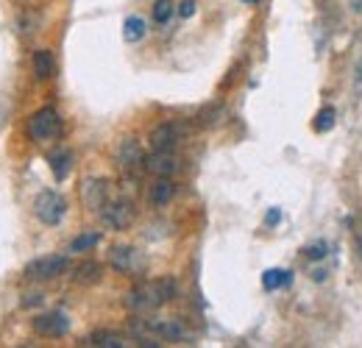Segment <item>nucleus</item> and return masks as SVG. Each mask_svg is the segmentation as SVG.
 Wrapping results in <instances>:
<instances>
[{
  "label": "nucleus",
  "mask_w": 362,
  "mask_h": 348,
  "mask_svg": "<svg viewBox=\"0 0 362 348\" xmlns=\"http://www.w3.org/2000/svg\"><path fill=\"white\" fill-rule=\"evenodd\" d=\"M176 282L170 279V276H165V279H156V282H139L134 290L129 293V298H126V304L132 312H153V309H159L162 304H168V301H173L176 298Z\"/></svg>",
  "instance_id": "nucleus-1"
},
{
  "label": "nucleus",
  "mask_w": 362,
  "mask_h": 348,
  "mask_svg": "<svg viewBox=\"0 0 362 348\" xmlns=\"http://www.w3.org/2000/svg\"><path fill=\"white\" fill-rule=\"evenodd\" d=\"M28 134L34 142H53L62 137V117L53 106H42L28 117Z\"/></svg>",
  "instance_id": "nucleus-2"
},
{
  "label": "nucleus",
  "mask_w": 362,
  "mask_h": 348,
  "mask_svg": "<svg viewBox=\"0 0 362 348\" xmlns=\"http://www.w3.org/2000/svg\"><path fill=\"white\" fill-rule=\"evenodd\" d=\"M64 212H67V201L59 192H53V190L40 192L37 201H34V215L42 220L45 226H56L59 220L64 218Z\"/></svg>",
  "instance_id": "nucleus-3"
},
{
  "label": "nucleus",
  "mask_w": 362,
  "mask_h": 348,
  "mask_svg": "<svg viewBox=\"0 0 362 348\" xmlns=\"http://www.w3.org/2000/svg\"><path fill=\"white\" fill-rule=\"evenodd\" d=\"M100 220H103L109 228L123 231V228H129V226H132V220H134V204H132V201H126V198L106 201V204L100 207Z\"/></svg>",
  "instance_id": "nucleus-4"
},
{
  "label": "nucleus",
  "mask_w": 362,
  "mask_h": 348,
  "mask_svg": "<svg viewBox=\"0 0 362 348\" xmlns=\"http://www.w3.org/2000/svg\"><path fill=\"white\" fill-rule=\"evenodd\" d=\"M64 267H67V260H64L62 254H47V257H40V260L28 262L25 276L34 279V282H47V279L62 276Z\"/></svg>",
  "instance_id": "nucleus-5"
},
{
  "label": "nucleus",
  "mask_w": 362,
  "mask_h": 348,
  "mask_svg": "<svg viewBox=\"0 0 362 348\" xmlns=\"http://www.w3.org/2000/svg\"><path fill=\"white\" fill-rule=\"evenodd\" d=\"M34 332H37L40 337H64V335L70 332V318H67L62 309L37 315V318H34Z\"/></svg>",
  "instance_id": "nucleus-6"
},
{
  "label": "nucleus",
  "mask_w": 362,
  "mask_h": 348,
  "mask_svg": "<svg viewBox=\"0 0 362 348\" xmlns=\"http://www.w3.org/2000/svg\"><path fill=\"white\" fill-rule=\"evenodd\" d=\"M117 165H120L123 173H129V175H139L145 170V153H142V148H139L136 139H126V142L120 145V151H117Z\"/></svg>",
  "instance_id": "nucleus-7"
},
{
  "label": "nucleus",
  "mask_w": 362,
  "mask_h": 348,
  "mask_svg": "<svg viewBox=\"0 0 362 348\" xmlns=\"http://www.w3.org/2000/svg\"><path fill=\"white\" fill-rule=\"evenodd\" d=\"M109 265L117 273H139L142 270V257L136 254V248H132V245H115L109 251Z\"/></svg>",
  "instance_id": "nucleus-8"
},
{
  "label": "nucleus",
  "mask_w": 362,
  "mask_h": 348,
  "mask_svg": "<svg viewBox=\"0 0 362 348\" xmlns=\"http://www.w3.org/2000/svg\"><path fill=\"white\" fill-rule=\"evenodd\" d=\"M145 329H148L151 335H156V337H162V340H173V343L187 337L184 323L176 320V318H156V320H145Z\"/></svg>",
  "instance_id": "nucleus-9"
},
{
  "label": "nucleus",
  "mask_w": 362,
  "mask_h": 348,
  "mask_svg": "<svg viewBox=\"0 0 362 348\" xmlns=\"http://www.w3.org/2000/svg\"><path fill=\"white\" fill-rule=\"evenodd\" d=\"M181 142V126L179 123H162L151 131V148L153 151H173Z\"/></svg>",
  "instance_id": "nucleus-10"
},
{
  "label": "nucleus",
  "mask_w": 362,
  "mask_h": 348,
  "mask_svg": "<svg viewBox=\"0 0 362 348\" xmlns=\"http://www.w3.org/2000/svg\"><path fill=\"white\" fill-rule=\"evenodd\" d=\"M81 195H84V204L92 212H100V207L109 201V181L106 178H87Z\"/></svg>",
  "instance_id": "nucleus-11"
},
{
  "label": "nucleus",
  "mask_w": 362,
  "mask_h": 348,
  "mask_svg": "<svg viewBox=\"0 0 362 348\" xmlns=\"http://www.w3.org/2000/svg\"><path fill=\"white\" fill-rule=\"evenodd\" d=\"M145 170H151L153 175H173V170H176L173 151H153V156L145 159Z\"/></svg>",
  "instance_id": "nucleus-12"
},
{
  "label": "nucleus",
  "mask_w": 362,
  "mask_h": 348,
  "mask_svg": "<svg viewBox=\"0 0 362 348\" xmlns=\"http://www.w3.org/2000/svg\"><path fill=\"white\" fill-rule=\"evenodd\" d=\"M173 195H176V184L170 181V175H159V181L148 192V198H151L153 207H168L173 201Z\"/></svg>",
  "instance_id": "nucleus-13"
},
{
  "label": "nucleus",
  "mask_w": 362,
  "mask_h": 348,
  "mask_svg": "<svg viewBox=\"0 0 362 348\" xmlns=\"http://www.w3.org/2000/svg\"><path fill=\"white\" fill-rule=\"evenodd\" d=\"M47 162H50L53 178H56V181H64V178L70 175V168H73V153H70L67 148H62V151H53V153L47 156Z\"/></svg>",
  "instance_id": "nucleus-14"
},
{
  "label": "nucleus",
  "mask_w": 362,
  "mask_h": 348,
  "mask_svg": "<svg viewBox=\"0 0 362 348\" xmlns=\"http://www.w3.org/2000/svg\"><path fill=\"white\" fill-rule=\"evenodd\" d=\"M100 276H103V267L92 260L76 265V270H73V282H76V284H98Z\"/></svg>",
  "instance_id": "nucleus-15"
},
{
  "label": "nucleus",
  "mask_w": 362,
  "mask_h": 348,
  "mask_svg": "<svg viewBox=\"0 0 362 348\" xmlns=\"http://www.w3.org/2000/svg\"><path fill=\"white\" fill-rule=\"evenodd\" d=\"M53 53L50 50H37L34 53V76L40 79V81H45V79H50L53 76Z\"/></svg>",
  "instance_id": "nucleus-16"
},
{
  "label": "nucleus",
  "mask_w": 362,
  "mask_h": 348,
  "mask_svg": "<svg viewBox=\"0 0 362 348\" xmlns=\"http://www.w3.org/2000/svg\"><path fill=\"white\" fill-rule=\"evenodd\" d=\"M87 346H92V348H123L126 346V340H123L117 332H95L90 340H87Z\"/></svg>",
  "instance_id": "nucleus-17"
},
{
  "label": "nucleus",
  "mask_w": 362,
  "mask_h": 348,
  "mask_svg": "<svg viewBox=\"0 0 362 348\" xmlns=\"http://www.w3.org/2000/svg\"><path fill=\"white\" fill-rule=\"evenodd\" d=\"M293 282V273L290 270H265L262 276V287L265 290H276V287H284Z\"/></svg>",
  "instance_id": "nucleus-18"
},
{
  "label": "nucleus",
  "mask_w": 362,
  "mask_h": 348,
  "mask_svg": "<svg viewBox=\"0 0 362 348\" xmlns=\"http://www.w3.org/2000/svg\"><path fill=\"white\" fill-rule=\"evenodd\" d=\"M123 34H126L129 42L142 40V37H145V20H142V17H129L126 25H123Z\"/></svg>",
  "instance_id": "nucleus-19"
},
{
  "label": "nucleus",
  "mask_w": 362,
  "mask_h": 348,
  "mask_svg": "<svg viewBox=\"0 0 362 348\" xmlns=\"http://www.w3.org/2000/svg\"><path fill=\"white\" fill-rule=\"evenodd\" d=\"M100 243V234L98 231H90V234H81V237H76L73 243H70V251L73 254H81V251H90Z\"/></svg>",
  "instance_id": "nucleus-20"
},
{
  "label": "nucleus",
  "mask_w": 362,
  "mask_h": 348,
  "mask_svg": "<svg viewBox=\"0 0 362 348\" xmlns=\"http://www.w3.org/2000/svg\"><path fill=\"white\" fill-rule=\"evenodd\" d=\"M170 17H173V3H170V0H156V3H153V20H156L159 25H165Z\"/></svg>",
  "instance_id": "nucleus-21"
},
{
  "label": "nucleus",
  "mask_w": 362,
  "mask_h": 348,
  "mask_svg": "<svg viewBox=\"0 0 362 348\" xmlns=\"http://www.w3.org/2000/svg\"><path fill=\"white\" fill-rule=\"evenodd\" d=\"M334 126V109H320L315 117V131H329Z\"/></svg>",
  "instance_id": "nucleus-22"
},
{
  "label": "nucleus",
  "mask_w": 362,
  "mask_h": 348,
  "mask_svg": "<svg viewBox=\"0 0 362 348\" xmlns=\"http://www.w3.org/2000/svg\"><path fill=\"white\" fill-rule=\"evenodd\" d=\"M326 251H329V248H326V243H315V245H310V248L304 251V257H307V260H323V257H326Z\"/></svg>",
  "instance_id": "nucleus-23"
},
{
  "label": "nucleus",
  "mask_w": 362,
  "mask_h": 348,
  "mask_svg": "<svg viewBox=\"0 0 362 348\" xmlns=\"http://www.w3.org/2000/svg\"><path fill=\"white\" fill-rule=\"evenodd\" d=\"M179 14L181 17H192V14H195V0H181Z\"/></svg>",
  "instance_id": "nucleus-24"
},
{
  "label": "nucleus",
  "mask_w": 362,
  "mask_h": 348,
  "mask_svg": "<svg viewBox=\"0 0 362 348\" xmlns=\"http://www.w3.org/2000/svg\"><path fill=\"white\" fill-rule=\"evenodd\" d=\"M279 220H281V212H279V209H271V212H268V218H265V223H268V226H276Z\"/></svg>",
  "instance_id": "nucleus-25"
},
{
  "label": "nucleus",
  "mask_w": 362,
  "mask_h": 348,
  "mask_svg": "<svg viewBox=\"0 0 362 348\" xmlns=\"http://www.w3.org/2000/svg\"><path fill=\"white\" fill-rule=\"evenodd\" d=\"M40 301H42V296H25V301H23V304H25V306H31V304L37 306Z\"/></svg>",
  "instance_id": "nucleus-26"
},
{
  "label": "nucleus",
  "mask_w": 362,
  "mask_h": 348,
  "mask_svg": "<svg viewBox=\"0 0 362 348\" xmlns=\"http://www.w3.org/2000/svg\"><path fill=\"white\" fill-rule=\"evenodd\" d=\"M357 248H360V254H362V234L357 237Z\"/></svg>",
  "instance_id": "nucleus-27"
}]
</instances>
